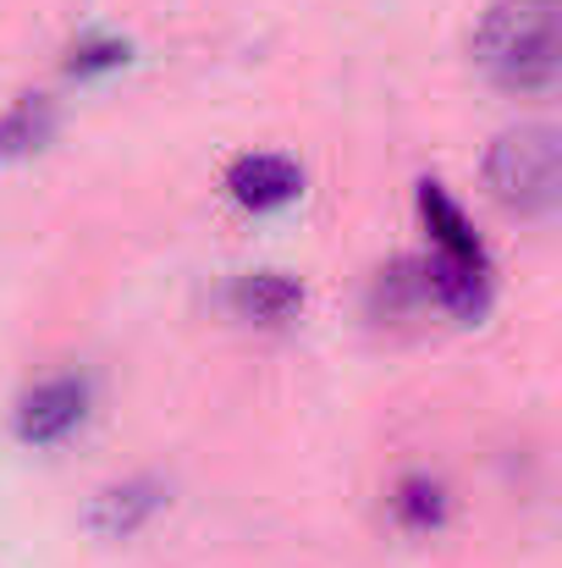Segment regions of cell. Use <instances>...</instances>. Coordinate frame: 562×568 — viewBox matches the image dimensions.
Returning <instances> with one entry per match:
<instances>
[{"label":"cell","instance_id":"2","mask_svg":"<svg viewBox=\"0 0 562 568\" xmlns=\"http://www.w3.org/2000/svg\"><path fill=\"white\" fill-rule=\"evenodd\" d=\"M419 210H425V226H430V243H436V260L425 265L430 298L447 304L458 321H474V315L486 310V287H491L486 248H480V237L469 232L463 210L441 193V183H425V189H419Z\"/></svg>","mask_w":562,"mask_h":568},{"label":"cell","instance_id":"6","mask_svg":"<svg viewBox=\"0 0 562 568\" xmlns=\"http://www.w3.org/2000/svg\"><path fill=\"white\" fill-rule=\"evenodd\" d=\"M226 189H232L237 204H248V210H276V204L298 199L304 172H298L287 155H243V161L232 166Z\"/></svg>","mask_w":562,"mask_h":568},{"label":"cell","instance_id":"4","mask_svg":"<svg viewBox=\"0 0 562 568\" xmlns=\"http://www.w3.org/2000/svg\"><path fill=\"white\" fill-rule=\"evenodd\" d=\"M83 419H89V386L78 376H50V381H39V386H28L17 397V414H11L17 442H28V447H55Z\"/></svg>","mask_w":562,"mask_h":568},{"label":"cell","instance_id":"7","mask_svg":"<svg viewBox=\"0 0 562 568\" xmlns=\"http://www.w3.org/2000/svg\"><path fill=\"white\" fill-rule=\"evenodd\" d=\"M391 519H397L408 536L441 530V519H447V486H441L436 475H425V469L402 475V480L391 486Z\"/></svg>","mask_w":562,"mask_h":568},{"label":"cell","instance_id":"8","mask_svg":"<svg viewBox=\"0 0 562 568\" xmlns=\"http://www.w3.org/2000/svg\"><path fill=\"white\" fill-rule=\"evenodd\" d=\"M150 514H161V486L127 480V486H111V491L94 503V530L111 536V541H122V536H133Z\"/></svg>","mask_w":562,"mask_h":568},{"label":"cell","instance_id":"3","mask_svg":"<svg viewBox=\"0 0 562 568\" xmlns=\"http://www.w3.org/2000/svg\"><path fill=\"white\" fill-rule=\"evenodd\" d=\"M486 183L519 215H552L562 193L558 133L546 122H524V128L502 133L486 155Z\"/></svg>","mask_w":562,"mask_h":568},{"label":"cell","instance_id":"5","mask_svg":"<svg viewBox=\"0 0 562 568\" xmlns=\"http://www.w3.org/2000/svg\"><path fill=\"white\" fill-rule=\"evenodd\" d=\"M232 310L237 321H254V326H287L304 310V282L287 271H248L232 287Z\"/></svg>","mask_w":562,"mask_h":568},{"label":"cell","instance_id":"9","mask_svg":"<svg viewBox=\"0 0 562 568\" xmlns=\"http://www.w3.org/2000/svg\"><path fill=\"white\" fill-rule=\"evenodd\" d=\"M50 128H55L50 100H44V94H22V100L0 116V155H28V150H39V144L50 139Z\"/></svg>","mask_w":562,"mask_h":568},{"label":"cell","instance_id":"1","mask_svg":"<svg viewBox=\"0 0 562 568\" xmlns=\"http://www.w3.org/2000/svg\"><path fill=\"white\" fill-rule=\"evenodd\" d=\"M474 61L519 94L558 83V0H502L474 33Z\"/></svg>","mask_w":562,"mask_h":568},{"label":"cell","instance_id":"10","mask_svg":"<svg viewBox=\"0 0 562 568\" xmlns=\"http://www.w3.org/2000/svg\"><path fill=\"white\" fill-rule=\"evenodd\" d=\"M122 61V44H83L72 55V72H100V67H116Z\"/></svg>","mask_w":562,"mask_h":568}]
</instances>
